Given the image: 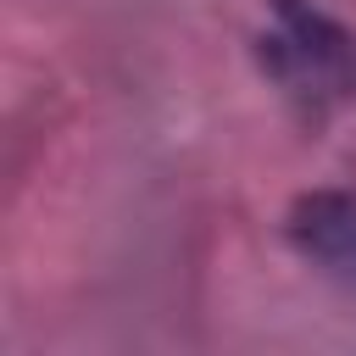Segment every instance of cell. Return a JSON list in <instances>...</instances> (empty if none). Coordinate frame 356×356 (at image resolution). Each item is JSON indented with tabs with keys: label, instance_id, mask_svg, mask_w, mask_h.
<instances>
[{
	"label": "cell",
	"instance_id": "obj_2",
	"mask_svg": "<svg viewBox=\"0 0 356 356\" xmlns=\"http://www.w3.org/2000/svg\"><path fill=\"white\" fill-rule=\"evenodd\" d=\"M284 234L300 261L356 289V189H312L289 206Z\"/></svg>",
	"mask_w": 356,
	"mask_h": 356
},
{
	"label": "cell",
	"instance_id": "obj_1",
	"mask_svg": "<svg viewBox=\"0 0 356 356\" xmlns=\"http://www.w3.org/2000/svg\"><path fill=\"white\" fill-rule=\"evenodd\" d=\"M256 61L300 117H328L356 100V39L312 0H267Z\"/></svg>",
	"mask_w": 356,
	"mask_h": 356
}]
</instances>
